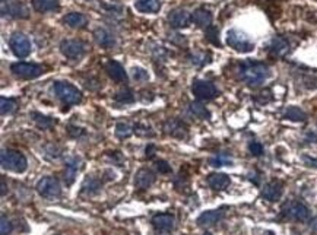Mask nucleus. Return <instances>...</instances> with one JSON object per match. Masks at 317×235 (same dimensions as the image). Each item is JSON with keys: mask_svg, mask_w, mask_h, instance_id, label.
Masks as SVG:
<instances>
[{"mask_svg": "<svg viewBox=\"0 0 317 235\" xmlns=\"http://www.w3.org/2000/svg\"><path fill=\"white\" fill-rule=\"evenodd\" d=\"M190 21H192V15L183 8L173 9L168 13V22L174 28H186V27H189Z\"/></svg>", "mask_w": 317, "mask_h": 235, "instance_id": "13", "label": "nucleus"}, {"mask_svg": "<svg viewBox=\"0 0 317 235\" xmlns=\"http://www.w3.org/2000/svg\"><path fill=\"white\" fill-rule=\"evenodd\" d=\"M190 62L195 64V66H199V67H202V66H205V64L210 63V59H212V54L210 53H195V54H190Z\"/></svg>", "mask_w": 317, "mask_h": 235, "instance_id": "32", "label": "nucleus"}, {"mask_svg": "<svg viewBox=\"0 0 317 235\" xmlns=\"http://www.w3.org/2000/svg\"><path fill=\"white\" fill-rule=\"evenodd\" d=\"M151 224L158 235H168L174 231L175 219L171 214H156L152 216Z\"/></svg>", "mask_w": 317, "mask_h": 235, "instance_id": "9", "label": "nucleus"}, {"mask_svg": "<svg viewBox=\"0 0 317 235\" xmlns=\"http://www.w3.org/2000/svg\"><path fill=\"white\" fill-rule=\"evenodd\" d=\"M291 235H300V234H297V232H293V234H291Z\"/></svg>", "mask_w": 317, "mask_h": 235, "instance_id": "47", "label": "nucleus"}, {"mask_svg": "<svg viewBox=\"0 0 317 235\" xmlns=\"http://www.w3.org/2000/svg\"><path fill=\"white\" fill-rule=\"evenodd\" d=\"M5 194H6V184L2 180V196H5Z\"/></svg>", "mask_w": 317, "mask_h": 235, "instance_id": "46", "label": "nucleus"}, {"mask_svg": "<svg viewBox=\"0 0 317 235\" xmlns=\"http://www.w3.org/2000/svg\"><path fill=\"white\" fill-rule=\"evenodd\" d=\"M12 231H13V225H12L11 221L6 216H2V219H0V234L9 235Z\"/></svg>", "mask_w": 317, "mask_h": 235, "instance_id": "36", "label": "nucleus"}, {"mask_svg": "<svg viewBox=\"0 0 317 235\" xmlns=\"http://www.w3.org/2000/svg\"><path fill=\"white\" fill-rule=\"evenodd\" d=\"M38 194L47 199V200H55V199H59L62 196V186H60V181L56 178V177H43L40 181L37 182L35 186Z\"/></svg>", "mask_w": 317, "mask_h": 235, "instance_id": "5", "label": "nucleus"}, {"mask_svg": "<svg viewBox=\"0 0 317 235\" xmlns=\"http://www.w3.org/2000/svg\"><path fill=\"white\" fill-rule=\"evenodd\" d=\"M190 113L195 116L196 118H200V120H206V118L210 117V113H209V110L202 102H190Z\"/></svg>", "mask_w": 317, "mask_h": 235, "instance_id": "27", "label": "nucleus"}, {"mask_svg": "<svg viewBox=\"0 0 317 235\" xmlns=\"http://www.w3.org/2000/svg\"><path fill=\"white\" fill-rule=\"evenodd\" d=\"M164 132L171 138H177V139H186L189 133L186 124L178 118H168L164 123Z\"/></svg>", "mask_w": 317, "mask_h": 235, "instance_id": "12", "label": "nucleus"}, {"mask_svg": "<svg viewBox=\"0 0 317 235\" xmlns=\"http://www.w3.org/2000/svg\"><path fill=\"white\" fill-rule=\"evenodd\" d=\"M31 118L37 123V126L40 128H51L56 124V120L51 117H45L40 113H31Z\"/></svg>", "mask_w": 317, "mask_h": 235, "instance_id": "29", "label": "nucleus"}, {"mask_svg": "<svg viewBox=\"0 0 317 235\" xmlns=\"http://www.w3.org/2000/svg\"><path fill=\"white\" fill-rule=\"evenodd\" d=\"M0 162H2V167L5 170L19 172V174L27 171V168H28V161L25 158V155L21 153L19 150H2V153H0Z\"/></svg>", "mask_w": 317, "mask_h": 235, "instance_id": "2", "label": "nucleus"}, {"mask_svg": "<svg viewBox=\"0 0 317 235\" xmlns=\"http://www.w3.org/2000/svg\"><path fill=\"white\" fill-rule=\"evenodd\" d=\"M239 76L240 79L249 86H260L263 85L268 77L271 76V69L268 64L256 60H244L239 66Z\"/></svg>", "mask_w": 317, "mask_h": 235, "instance_id": "1", "label": "nucleus"}, {"mask_svg": "<svg viewBox=\"0 0 317 235\" xmlns=\"http://www.w3.org/2000/svg\"><path fill=\"white\" fill-rule=\"evenodd\" d=\"M269 51L276 56V57H284L285 54L289 53V50H291V44L289 41L282 37V35H276L274 37L272 40H271V43H269Z\"/></svg>", "mask_w": 317, "mask_h": 235, "instance_id": "15", "label": "nucleus"}, {"mask_svg": "<svg viewBox=\"0 0 317 235\" xmlns=\"http://www.w3.org/2000/svg\"><path fill=\"white\" fill-rule=\"evenodd\" d=\"M135 8L143 13H156L161 9V0H136Z\"/></svg>", "mask_w": 317, "mask_h": 235, "instance_id": "24", "label": "nucleus"}, {"mask_svg": "<svg viewBox=\"0 0 317 235\" xmlns=\"http://www.w3.org/2000/svg\"><path fill=\"white\" fill-rule=\"evenodd\" d=\"M192 21L200 28H208L212 25V13L203 8H199L192 13Z\"/></svg>", "mask_w": 317, "mask_h": 235, "instance_id": "22", "label": "nucleus"}, {"mask_svg": "<svg viewBox=\"0 0 317 235\" xmlns=\"http://www.w3.org/2000/svg\"><path fill=\"white\" fill-rule=\"evenodd\" d=\"M135 128L131 127L129 123H119L116 126V136L120 138V139H127L129 136L133 135Z\"/></svg>", "mask_w": 317, "mask_h": 235, "instance_id": "33", "label": "nucleus"}, {"mask_svg": "<svg viewBox=\"0 0 317 235\" xmlns=\"http://www.w3.org/2000/svg\"><path fill=\"white\" fill-rule=\"evenodd\" d=\"M155 174L149 168H141L135 175V187L139 190H146L155 182Z\"/></svg>", "mask_w": 317, "mask_h": 235, "instance_id": "16", "label": "nucleus"}, {"mask_svg": "<svg viewBox=\"0 0 317 235\" xmlns=\"http://www.w3.org/2000/svg\"><path fill=\"white\" fill-rule=\"evenodd\" d=\"M94 37H95L97 43H98L102 48H105V50L113 48V47L116 45V38H114V35H113L111 32L107 31V30H104V28H98L97 31L94 32Z\"/></svg>", "mask_w": 317, "mask_h": 235, "instance_id": "21", "label": "nucleus"}, {"mask_svg": "<svg viewBox=\"0 0 317 235\" xmlns=\"http://www.w3.org/2000/svg\"><path fill=\"white\" fill-rule=\"evenodd\" d=\"M63 23H66L70 28H85L88 19L85 15H82L79 12H72V13H67L63 18Z\"/></svg>", "mask_w": 317, "mask_h": 235, "instance_id": "23", "label": "nucleus"}, {"mask_svg": "<svg viewBox=\"0 0 317 235\" xmlns=\"http://www.w3.org/2000/svg\"><path fill=\"white\" fill-rule=\"evenodd\" d=\"M156 170L161 172V174H168V172H171V165L164 160H160L156 161Z\"/></svg>", "mask_w": 317, "mask_h": 235, "instance_id": "41", "label": "nucleus"}, {"mask_svg": "<svg viewBox=\"0 0 317 235\" xmlns=\"http://www.w3.org/2000/svg\"><path fill=\"white\" fill-rule=\"evenodd\" d=\"M11 70L13 72V75L22 77V79H34V77H38L44 72L41 66L34 63H25V62L13 63L11 66Z\"/></svg>", "mask_w": 317, "mask_h": 235, "instance_id": "10", "label": "nucleus"}, {"mask_svg": "<svg viewBox=\"0 0 317 235\" xmlns=\"http://www.w3.org/2000/svg\"><path fill=\"white\" fill-rule=\"evenodd\" d=\"M16 107H18V104H16L15 99H12V98H5V96L0 98V111H2L3 116L13 113V111L16 110Z\"/></svg>", "mask_w": 317, "mask_h": 235, "instance_id": "31", "label": "nucleus"}, {"mask_svg": "<svg viewBox=\"0 0 317 235\" xmlns=\"http://www.w3.org/2000/svg\"><path fill=\"white\" fill-rule=\"evenodd\" d=\"M231 178L224 174V172H214L208 177V184L209 187L212 190H217V192H221V190H225L228 186H230Z\"/></svg>", "mask_w": 317, "mask_h": 235, "instance_id": "19", "label": "nucleus"}, {"mask_svg": "<svg viewBox=\"0 0 317 235\" xmlns=\"http://www.w3.org/2000/svg\"><path fill=\"white\" fill-rule=\"evenodd\" d=\"M60 51L70 60H79L87 53V45L81 40H63L60 43Z\"/></svg>", "mask_w": 317, "mask_h": 235, "instance_id": "7", "label": "nucleus"}, {"mask_svg": "<svg viewBox=\"0 0 317 235\" xmlns=\"http://www.w3.org/2000/svg\"><path fill=\"white\" fill-rule=\"evenodd\" d=\"M203 235H212V234H209V232H205V234H203Z\"/></svg>", "mask_w": 317, "mask_h": 235, "instance_id": "48", "label": "nucleus"}, {"mask_svg": "<svg viewBox=\"0 0 317 235\" xmlns=\"http://www.w3.org/2000/svg\"><path fill=\"white\" fill-rule=\"evenodd\" d=\"M282 215L288 219H293L297 222H307L310 219V209L306 204L298 200H289L282 206Z\"/></svg>", "mask_w": 317, "mask_h": 235, "instance_id": "6", "label": "nucleus"}, {"mask_svg": "<svg viewBox=\"0 0 317 235\" xmlns=\"http://www.w3.org/2000/svg\"><path fill=\"white\" fill-rule=\"evenodd\" d=\"M227 44L239 53H250L254 50V44L246 32L240 30H230L227 34Z\"/></svg>", "mask_w": 317, "mask_h": 235, "instance_id": "4", "label": "nucleus"}, {"mask_svg": "<svg viewBox=\"0 0 317 235\" xmlns=\"http://www.w3.org/2000/svg\"><path fill=\"white\" fill-rule=\"evenodd\" d=\"M77 170H79V160H77V158H70V160H67L65 170V181L67 186L73 184Z\"/></svg>", "mask_w": 317, "mask_h": 235, "instance_id": "26", "label": "nucleus"}, {"mask_svg": "<svg viewBox=\"0 0 317 235\" xmlns=\"http://www.w3.org/2000/svg\"><path fill=\"white\" fill-rule=\"evenodd\" d=\"M133 77H135L136 81H148V79H149V75H148L146 70H143L141 67H135V69H133Z\"/></svg>", "mask_w": 317, "mask_h": 235, "instance_id": "40", "label": "nucleus"}, {"mask_svg": "<svg viewBox=\"0 0 317 235\" xmlns=\"http://www.w3.org/2000/svg\"><path fill=\"white\" fill-rule=\"evenodd\" d=\"M3 15H9L12 18H28V9L22 5L21 2H9L8 6H2Z\"/></svg>", "mask_w": 317, "mask_h": 235, "instance_id": "20", "label": "nucleus"}, {"mask_svg": "<svg viewBox=\"0 0 317 235\" xmlns=\"http://www.w3.org/2000/svg\"><path fill=\"white\" fill-rule=\"evenodd\" d=\"M209 162H210L212 167H222V165H231L232 164L231 158L227 155H218L217 158H212Z\"/></svg>", "mask_w": 317, "mask_h": 235, "instance_id": "37", "label": "nucleus"}, {"mask_svg": "<svg viewBox=\"0 0 317 235\" xmlns=\"http://www.w3.org/2000/svg\"><path fill=\"white\" fill-rule=\"evenodd\" d=\"M9 47H11L12 53L19 59H25L31 53V43H30L28 37L21 32L12 34V37L9 38Z\"/></svg>", "mask_w": 317, "mask_h": 235, "instance_id": "8", "label": "nucleus"}, {"mask_svg": "<svg viewBox=\"0 0 317 235\" xmlns=\"http://www.w3.org/2000/svg\"><path fill=\"white\" fill-rule=\"evenodd\" d=\"M310 229H311L314 234H317V216L316 218H313V219L310 221Z\"/></svg>", "mask_w": 317, "mask_h": 235, "instance_id": "45", "label": "nucleus"}, {"mask_svg": "<svg viewBox=\"0 0 317 235\" xmlns=\"http://www.w3.org/2000/svg\"><path fill=\"white\" fill-rule=\"evenodd\" d=\"M205 37H206V40H208L209 43H212L214 45H217V47H221V41H219V31L217 27H214V25H210L206 28V32H205Z\"/></svg>", "mask_w": 317, "mask_h": 235, "instance_id": "34", "label": "nucleus"}, {"mask_svg": "<svg viewBox=\"0 0 317 235\" xmlns=\"http://www.w3.org/2000/svg\"><path fill=\"white\" fill-rule=\"evenodd\" d=\"M69 133H70V135H72L73 138H76V136H79V135H81L82 132H81V128L72 127V126H70V127H69Z\"/></svg>", "mask_w": 317, "mask_h": 235, "instance_id": "44", "label": "nucleus"}, {"mask_svg": "<svg viewBox=\"0 0 317 235\" xmlns=\"http://www.w3.org/2000/svg\"><path fill=\"white\" fill-rule=\"evenodd\" d=\"M284 117L291 120V121H306L307 114L298 107H288L285 110Z\"/></svg>", "mask_w": 317, "mask_h": 235, "instance_id": "28", "label": "nucleus"}, {"mask_svg": "<svg viewBox=\"0 0 317 235\" xmlns=\"http://www.w3.org/2000/svg\"><path fill=\"white\" fill-rule=\"evenodd\" d=\"M155 150H156V148H155L153 145H149V146L146 148V158H152L153 155H155Z\"/></svg>", "mask_w": 317, "mask_h": 235, "instance_id": "43", "label": "nucleus"}, {"mask_svg": "<svg viewBox=\"0 0 317 235\" xmlns=\"http://www.w3.org/2000/svg\"><path fill=\"white\" fill-rule=\"evenodd\" d=\"M101 189V181L97 180L95 177H89L85 180L84 186H82V193H87V194H94V193L99 192Z\"/></svg>", "mask_w": 317, "mask_h": 235, "instance_id": "30", "label": "nucleus"}, {"mask_svg": "<svg viewBox=\"0 0 317 235\" xmlns=\"http://www.w3.org/2000/svg\"><path fill=\"white\" fill-rule=\"evenodd\" d=\"M55 92L57 98L65 104L66 107L76 106L82 101V94L76 86L70 85L67 82H56Z\"/></svg>", "mask_w": 317, "mask_h": 235, "instance_id": "3", "label": "nucleus"}, {"mask_svg": "<svg viewBox=\"0 0 317 235\" xmlns=\"http://www.w3.org/2000/svg\"><path fill=\"white\" fill-rule=\"evenodd\" d=\"M249 150H250V153L254 155V156H260L263 153V146L260 142H250V145H249Z\"/></svg>", "mask_w": 317, "mask_h": 235, "instance_id": "39", "label": "nucleus"}, {"mask_svg": "<svg viewBox=\"0 0 317 235\" xmlns=\"http://www.w3.org/2000/svg\"><path fill=\"white\" fill-rule=\"evenodd\" d=\"M224 209H217V211H208L203 212L197 218V225L199 226H212V225L218 224L219 221L224 218Z\"/></svg>", "mask_w": 317, "mask_h": 235, "instance_id": "18", "label": "nucleus"}, {"mask_svg": "<svg viewBox=\"0 0 317 235\" xmlns=\"http://www.w3.org/2000/svg\"><path fill=\"white\" fill-rule=\"evenodd\" d=\"M282 193H284V184L274 180L265 184V187L262 189V197L268 202H278L282 197Z\"/></svg>", "mask_w": 317, "mask_h": 235, "instance_id": "14", "label": "nucleus"}, {"mask_svg": "<svg viewBox=\"0 0 317 235\" xmlns=\"http://www.w3.org/2000/svg\"><path fill=\"white\" fill-rule=\"evenodd\" d=\"M104 67H105V72L109 73V76L113 79V81H116V82H119V84L127 81V73H126L124 67H123L119 62H116V60H109L107 63L104 64Z\"/></svg>", "mask_w": 317, "mask_h": 235, "instance_id": "17", "label": "nucleus"}, {"mask_svg": "<svg viewBox=\"0 0 317 235\" xmlns=\"http://www.w3.org/2000/svg\"><path fill=\"white\" fill-rule=\"evenodd\" d=\"M33 8L40 13L59 11L60 3L59 0H33Z\"/></svg>", "mask_w": 317, "mask_h": 235, "instance_id": "25", "label": "nucleus"}, {"mask_svg": "<svg viewBox=\"0 0 317 235\" xmlns=\"http://www.w3.org/2000/svg\"><path fill=\"white\" fill-rule=\"evenodd\" d=\"M116 101L123 102V104H127V102H133V101H135V96H133V92H131L130 89H124V91L117 92Z\"/></svg>", "mask_w": 317, "mask_h": 235, "instance_id": "35", "label": "nucleus"}, {"mask_svg": "<svg viewBox=\"0 0 317 235\" xmlns=\"http://www.w3.org/2000/svg\"><path fill=\"white\" fill-rule=\"evenodd\" d=\"M133 128H135V133L139 135V136H149V138H152L153 136V132H151V127H148V126L136 124Z\"/></svg>", "mask_w": 317, "mask_h": 235, "instance_id": "38", "label": "nucleus"}, {"mask_svg": "<svg viewBox=\"0 0 317 235\" xmlns=\"http://www.w3.org/2000/svg\"><path fill=\"white\" fill-rule=\"evenodd\" d=\"M303 161L306 164L307 167H313V168H317V160L316 158H311L308 155H303Z\"/></svg>", "mask_w": 317, "mask_h": 235, "instance_id": "42", "label": "nucleus"}, {"mask_svg": "<svg viewBox=\"0 0 317 235\" xmlns=\"http://www.w3.org/2000/svg\"><path fill=\"white\" fill-rule=\"evenodd\" d=\"M192 91H193L195 96L199 98V99H214L215 96L218 95L217 86L214 85L212 82L203 81V79L195 81V84L192 86Z\"/></svg>", "mask_w": 317, "mask_h": 235, "instance_id": "11", "label": "nucleus"}]
</instances>
